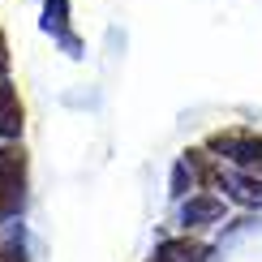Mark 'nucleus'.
Segmentation results:
<instances>
[{
    "label": "nucleus",
    "instance_id": "obj_1",
    "mask_svg": "<svg viewBox=\"0 0 262 262\" xmlns=\"http://www.w3.org/2000/svg\"><path fill=\"white\" fill-rule=\"evenodd\" d=\"M17 185H21V150H0V211L17 202Z\"/></svg>",
    "mask_w": 262,
    "mask_h": 262
},
{
    "label": "nucleus",
    "instance_id": "obj_2",
    "mask_svg": "<svg viewBox=\"0 0 262 262\" xmlns=\"http://www.w3.org/2000/svg\"><path fill=\"white\" fill-rule=\"evenodd\" d=\"M17 116H21V107H17V99H13V91L0 82V129H5V134H13V129L21 125Z\"/></svg>",
    "mask_w": 262,
    "mask_h": 262
},
{
    "label": "nucleus",
    "instance_id": "obj_3",
    "mask_svg": "<svg viewBox=\"0 0 262 262\" xmlns=\"http://www.w3.org/2000/svg\"><path fill=\"white\" fill-rule=\"evenodd\" d=\"M5 262H21V254H5Z\"/></svg>",
    "mask_w": 262,
    "mask_h": 262
},
{
    "label": "nucleus",
    "instance_id": "obj_4",
    "mask_svg": "<svg viewBox=\"0 0 262 262\" xmlns=\"http://www.w3.org/2000/svg\"><path fill=\"white\" fill-rule=\"evenodd\" d=\"M0 60H5V39H0Z\"/></svg>",
    "mask_w": 262,
    "mask_h": 262
}]
</instances>
